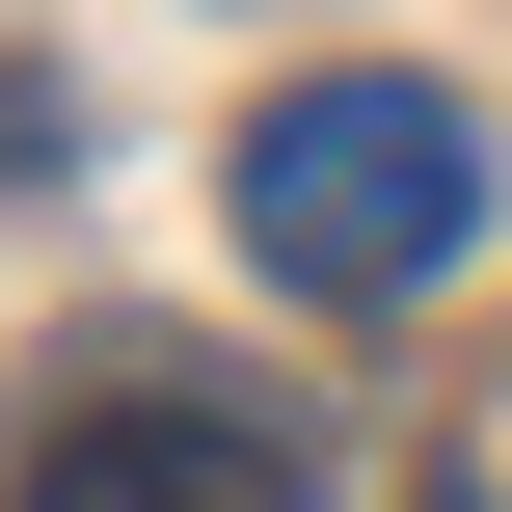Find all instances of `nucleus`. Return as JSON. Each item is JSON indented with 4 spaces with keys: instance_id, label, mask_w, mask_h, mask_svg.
Instances as JSON below:
<instances>
[{
    "instance_id": "1",
    "label": "nucleus",
    "mask_w": 512,
    "mask_h": 512,
    "mask_svg": "<svg viewBox=\"0 0 512 512\" xmlns=\"http://www.w3.org/2000/svg\"><path fill=\"white\" fill-rule=\"evenodd\" d=\"M486 243V108L351 54V81H270L243 108V270L270 297H432Z\"/></svg>"
},
{
    "instance_id": "2",
    "label": "nucleus",
    "mask_w": 512,
    "mask_h": 512,
    "mask_svg": "<svg viewBox=\"0 0 512 512\" xmlns=\"http://www.w3.org/2000/svg\"><path fill=\"white\" fill-rule=\"evenodd\" d=\"M27 512H324V459L270 405H189V378H108L27 432Z\"/></svg>"
}]
</instances>
